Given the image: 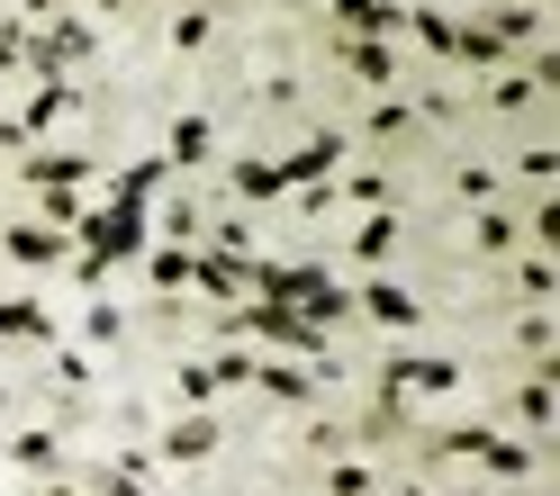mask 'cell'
Returning a JSON list of instances; mask_svg holds the SVG:
<instances>
[{"label":"cell","mask_w":560,"mask_h":496,"mask_svg":"<svg viewBox=\"0 0 560 496\" xmlns=\"http://www.w3.org/2000/svg\"><path fill=\"white\" fill-rule=\"evenodd\" d=\"M389 244H398V226H389V217H371V226L353 235V253H362V262H389Z\"/></svg>","instance_id":"603a6c76"},{"label":"cell","mask_w":560,"mask_h":496,"mask_svg":"<svg viewBox=\"0 0 560 496\" xmlns=\"http://www.w3.org/2000/svg\"><path fill=\"white\" fill-rule=\"evenodd\" d=\"M10 460H19V470H37V479H46V470H55L63 451H55V434H19V442H10Z\"/></svg>","instance_id":"d6986e66"},{"label":"cell","mask_w":560,"mask_h":496,"mask_svg":"<svg viewBox=\"0 0 560 496\" xmlns=\"http://www.w3.org/2000/svg\"><path fill=\"white\" fill-rule=\"evenodd\" d=\"M0 406H10V388H0Z\"/></svg>","instance_id":"f546056e"},{"label":"cell","mask_w":560,"mask_h":496,"mask_svg":"<svg viewBox=\"0 0 560 496\" xmlns=\"http://www.w3.org/2000/svg\"><path fill=\"white\" fill-rule=\"evenodd\" d=\"M182 398H190V406H199V398H218V370H208V362H190V370H182Z\"/></svg>","instance_id":"484cf974"},{"label":"cell","mask_w":560,"mask_h":496,"mask_svg":"<svg viewBox=\"0 0 560 496\" xmlns=\"http://www.w3.org/2000/svg\"><path fill=\"white\" fill-rule=\"evenodd\" d=\"M254 388H262V398H317V379H307V370H290V362H254Z\"/></svg>","instance_id":"9c48e42d"},{"label":"cell","mask_w":560,"mask_h":496,"mask_svg":"<svg viewBox=\"0 0 560 496\" xmlns=\"http://www.w3.org/2000/svg\"><path fill=\"white\" fill-rule=\"evenodd\" d=\"M27 181H37V190H73L82 181V154H37V163H27Z\"/></svg>","instance_id":"9a60e30c"},{"label":"cell","mask_w":560,"mask_h":496,"mask_svg":"<svg viewBox=\"0 0 560 496\" xmlns=\"http://www.w3.org/2000/svg\"><path fill=\"white\" fill-rule=\"evenodd\" d=\"M452 55H470V63H498V55H506V37L479 19V27H462V46H452Z\"/></svg>","instance_id":"44dd1931"},{"label":"cell","mask_w":560,"mask_h":496,"mask_svg":"<svg viewBox=\"0 0 560 496\" xmlns=\"http://www.w3.org/2000/svg\"><path fill=\"white\" fill-rule=\"evenodd\" d=\"M335 19L353 27V37H380V27H398V10H389V0H335Z\"/></svg>","instance_id":"7c38bea8"},{"label":"cell","mask_w":560,"mask_h":496,"mask_svg":"<svg viewBox=\"0 0 560 496\" xmlns=\"http://www.w3.org/2000/svg\"><path fill=\"white\" fill-rule=\"evenodd\" d=\"M55 496H82V487H55Z\"/></svg>","instance_id":"f1b7e54d"},{"label":"cell","mask_w":560,"mask_h":496,"mask_svg":"<svg viewBox=\"0 0 560 496\" xmlns=\"http://www.w3.org/2000/svg\"><path fill=\"white\" fill-rule=\"evenodd\" d=\"M515 424H534V434L551 424V379H534V388H515Z\"/></svg>","instance_id":"7402d4cb"},{"label":"cell","mask_w":560,"mask_h":496,"mask_svg":"<svg viewBox=\"0 0 560 496\" xmlns=\"http://www.w3.org/2000/svg\"><path fill=\"white\" fill-rule=\"evenodd\" d=\"M91 496H145V460H118V470H100Z\"/></svg>","instance_id":"ffe728a7"},{"label":"cell","mask_w":560,"mask_h":496,"mask_svg":"<svg viewBox=\"0 0 560 496\" xmlns=\"http://www.w3.org/2000/svg\"><path fill=\"white\" fill-rule=\"evenodd\" d=\"M0 334H10V343H55V316L37 298H10V307H0Z\"/></svg>","instance_id":"ba28073f"},{"label":"cell","mask_w":560,"mask_h":496,"mask_svg":"<svg viewBox=\"0 0 560 496\" xmlns=\"http://www.w3.org/2000/svg\"><path fill=\"white\" fill-rule=\"evenodd\" d=\"M443 451H470V460H488V479H534V451H524V442H506V434H488V424L452 434Z\"/></svg>","instance_id":"3957f363"},{"label":"cell","mask_w":560,"mask_h":496,"mask_svg":"<svg viewBox=\"0 0 560 496\" xmlns=\"http://www.w3.org/2000/svg\"><path fill=\"white\" fill-rule=\"evenodd\" d=\"M163 181H172V163H136L127 181H118V208H145V199H154Z\"/></svg>","instance_id":"2e32d148"},{"label":"cell","mask_w":560,"mask_h":496,"mask_svg":"<svg viewBox=\"0 0 560 496\" xmlns=\"http://www.w3.org/2000/svg\"><path fill=\"white\" fill-rule=\"evenodd\" d=\"M407 27H416V46H434V55H452V46H462V27H452L443 10H416Z\"/></svg>","instance_id":"e0dca14e"},{"label":"cell","mask_w":560,"mask_h":496,"mask_svg":"<svg viewBox=\"0 0 560 496\" xmlns=\"http://www.w3.org/2000/svg\"><path fill=\"white\" fill-rule=\"evenodd\" d=\"M63 109H73V82H37V99H27V109H19L10 127H19V135H46Z\"/></svg>","instance_id":"52a82bcc"},{"label":"cell","mask_w":560,"mask_h":496,"mask_svg":"<svg viewBox=\"0 0 560 496\" xmlns=\"http://www.w3.org/2000/svg\"><path fill=\"white\" fill-rule=\"evenodd\" d=\"M163 163H208V118H182L172 127V154Z\"/></svg>","instance_id":"ac0fdd59"},{"label":"cell","mask_w":560,"mask_h":496,"mask_svg":"<svg viewBox=\"0 0 560 496\" xmlns=\"http://www.w3.org/2000/svg\"><path fill=\"white\" fill-rule=\"evenodd\" d=\"M362 307L380 316V326H416V298H407V290H389V280H371V290H362Z\"/></svg>","instance_id":"4fadbf2b"},{"label":"cell","mask_w":560,"mask_h":496,"mask_svg":"<svg viewBox=\"0 0 560 496\" xmlns=\"http://www.w3.org/2000/svg\"><path fill=\"white\" fill-rule=\"evenodd\" d=\"M280 190H290V181H280V163H235V199H280Z\"/></svg>","instance_id":"5bb4252c"},{"label":"cell","mask_w":560,"mask_h":496,"mask_svg":"<svg viewBox=\"0 0 560 496\" xmlns=\"http://www.w3.org/2000/svg\"><path fill=\"white\" fill-rule=\"evenodd\" d=\"M226 326H235V334H262V343H280V352H299V362H326V326H307V316H299V307H280V298L226 316Z\"/></svg>","instance_id":"7a4b0ae2"},{"label":"cell","mask_w":560,"mask_h":496,"mask_svg":"<svg viewBox=\"0 0 560 496\" xmlns=\"http://www.w3.org/2000/svg\"><path fill=\"white\" fill-rule=\"evenodd\" d=\"M118 326H127V316H118V307H109V298H100V307H91V316H82V334H91V343H118Z\"/></svg>","instance_id":"cb8c5ba5"},{"label":"cell","mask_w":560,"mask_h":496,"mask_svg":"<svg viewBox=\"0 0 560 496\" xmlns=\"http://www.w3.org/2000/svg\"><path fill=\"white\" fill-rule=\"evenodd\" d=\"M19 55L37 63L46 82H63V63H73V55H91V27H82V19H55L46 37H19Z\"/></svg>","instance_id":"277c9868"},{"label":"cell","mask_w":560,"mask_h":496,"mask_svg":"<svg viewBox=\"0 0 560 496\" xmlns=\"http://www.w3.org/2000/svg\"><path fill=\"white\" fill-rule=\"evenodd\" d=\"M136 253H145V208H100L91 217V253L73 271H82V290H100V280H109L118 262H136Z\"/></svg>","instance_id":"6da1fadb"},{"label":"cell","mask_w":560,"mask_h":496,"mask_svg":"<svg viewBox=\"0 0 560 496\" xmlns=\"http://www.w3.org/2000/svg\"><path fill=\"white\" fill-rule=\"evenodd\" d=\"M0 253L27 262V271H55L63 262V226H10V235H0Z\"/></svg>","instance_id":"5b68a950"},{"label":"cell","mask_w":560,"mask_h":496,"mask_svg":"<svg viewBox=\"0 0 560 496\" xmlns=\"http://www.w3.org/2000/svg\"><path fill=\"white\" fill-rule=\"evenodd\" d=\"M190 262L199 253H154V280H163V290H190Z\"/></svg>","instance_id":"d4e9b609"},{"label":"cell","mask_w":560,"mask_h":496,"mask_svg":"<svg viewBox=\"0 0 560 496\" xmlns=\"http://www.w3.org/2000/svg\"><path fill=\"white\" fill-rule=\"evenodd\" d=\"M27 10H63V0H27Z\"/></svg>","instance_id":"83f0119b"},{"label":"cell","mask_w":560,"mask_h":496,"mask_svg":"<svg viewBox=\"0 0 560 496\" xmlns=\"http://www.w3.org/2000/svg\"><path fill=\"white\" fill-rule=\"evenodd\" d=\"M343 63H353L362 82H389V73H398V55L380 46V37H343Z\"/></svg>","instance_id":"8fae6325"},{"label":"cell","mask_w":560,"mask_h":496,"mask_svg":"<svg viewBox=\"0 0 560 496\" xmlns=\"http://www.w3.org/2000/svg\"><path fill=\"white\" fill-rule=\"evenodd\" d=\"M208 451H218V424H208V415H190V424L163 434V460H208Z\"/></svg>","instance_id":"30bf717a"},{"label":"cell","mask_w":560,"mask_h":496,"mask_svg":"<svg viewBox=\"0 0 560 496\" xmlns=\"http://www.w3.org/2000/svg\"><path fill=\"white\" fill-rule=\"evenodd\" d=\"M362 487H371V470H343V479H335L326 496H362Z\"/></svg>","instance_id":"4316f807"},{"label":"cell","mask_w":560,"mask_h":496,"mask_svg":"<svg viewBox=\"0 0 560 496\" xmlns=\"http://www.w3.org/2000/svg\"><path fill=\"white\" fill-rule=\"evenodd\" d=\"M398 388H425V398H443V388H462V370H452V362H416V352H407V362H389V398H398Z\"/></svg>","instance_id":"8992f818"}]
</instances>
